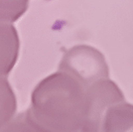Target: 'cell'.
<instances>
[{
    "instance_id": "6da1fadb",
    "label": "cell",
    "mask_w": 133,
    "mask_h": 132,
    "mask_svg": "<svg viewBox=\"0 0 133 132\" xmlns=\"http://www.w3.org/2000/svg\"><path fill=\"white\" fill-rule=\"evenodd\" d=\"M27 114L40 132H81L85 115L84 88L57 72L34 88Z\"/></svg>"
},
{
    "instance_id": "7a4b0ae2",
    "label": "cell",
    "mask_w": 133,
    "mask_h": 132,
    "mask_svg": "<svg viewBox=\"0 0 133 132\" xmlns=\"http://www.w3.org/2000/svg\"><path fill=\"white\" fill-rule=\"evenodd\" d=\"M58 72L72 77L84 89L97 82L109 80L104 56L88 45H78L68 50L60 62Z\"/></svg>"
},
{
    "instance_id": "3957f363",
    "label": "cell",
    "mask_w": 133,
    "mask_h": 132,
    "mask_svg": "<svg viewBox=\"0 0 133 132\" xmlns=\"http://www.w3.org/2000/svg\"><path fill=\"white\" fill-rule=\"evenodd\" d=\"M85 115L81 132H99L103 116L109 107L125 101L116 83L104 80L84 89Z\"/></svg>"
},
{
    "instance_id": "277c9868",
    "label": "cell",
    "mask_w": 133,
    "mask_h": 132,
    "mask_svg": "<svg viewBox=\"0 0 133 132\" xmlns=\"http://www.w3.org/2000/svg\"><path fill=\"white\" fill-rule=\"evenodd\" d=\"M20 41L13 24L0 21V76L7 77L15 67Z\"/></svg>"
},
{
    "instance_id": "5b68a950",
    "label": "cell",
    "mask_w": 133,
    "mask_h": 132,
    "mask_svg": "<svg viewBox=\"0 0 133 132\" xmlns=\"http://www.w3.org/2000/svg\"><path fill=\"white\" fill-rule=\"evenodd\" d=\"M99 132H133V104L123 101L109 107Z\"/></svg>"
},
{
    "instance_id": "8992f818",
    "label": "cell",
    "mask_w": 133,
    "mask_h": 132,
    "mask_svg": "<svg viewBox=\"0 0 133 132\" xmlns=\"http://www.w3.org/2000/svg\"><path fill=\"white\" fill-rule=\"evenodd\" d=\"M16 95L7 77L0 76V130L16 115Z\"/></svg>"
},
{
    "instance_id": "52a82bcc",
    "label": "cell",
    "mask_w": 133,
    "mask_h": 132,
    "mask_svg": "<svg viewBox=\"0 0 133 132\" xmlns=\"http://www.w3.org/2000/svg\"><path fill=\"white\" fill-rule=\"evenodd\" d=\"M28 4V1H0V21L13 24L26 12Z\"/></svg>"
},
{
    "instance_id": "ba28073f",
    "label": "cell",
    "mask_w": 133,
    "mask_h": 132,
    "mask_svg": "<svg viewBox=\"0 0 133 132\" xmlns=\"http://www.w3.org/2000/svg\"><path fill=\"white\" fill-rule=\"evenodd\" d=\"M0 132H40V130L30 120L27 111H24L16 114Z\"/></svg>"
}]
</instances>
